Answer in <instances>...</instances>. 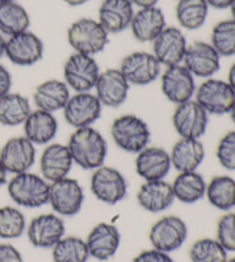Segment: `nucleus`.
Returning <instances> with one entry per match:
<instances>
[{
	"instance_id": "f257e3e1",
	"label": "nucleus",
	"mask_w": 235,
	"mask_h": 262,
	"mask_svg": "<svg viewBox=\"0 0 235 262\" xmlns=\"http://www.w3.org/2000/svg\"><path fill=\"white\" fill-rule=\"evenodd\" d=\"M67 146L74 165L85 170H96L105 165L108 156L107 140L100 131L93 127L75 129Z\"/></svg>"
},
{
	"instance_id": "f03ea898",
	"label": "nucleus",
	"mask_w": 235,
	"mask_h": 262,
	"mask_svg": "<svg viewBox=\"0 0 235 262\" xmlns=\"http://www.w3.org/2000/svg\"><path fill=\"white\" fill-rule=\"evenodd\" d=\"M67 40L75 53L96 57L106 50L109 43V34L98 18L81 17L69 26Z\"/></svg>"
},
{
	"instance_id": "7ed1b4c3",
	"label": "nucleus",
	"mask_w": 235,
	"mask_h": 262,
	"mask_svg": "<svg viewBox=\"0 0 235 262\" xmlns=\"http://www.w3.org/2000/svg\"><path fill=\"white\" fill-rule=\"evenodd\" d=\"M7 192L17 206L39 208L49 204L50 183L41 175L26 171L13 175L7 183Z\"/></svg>"
},
{
	"instance_id": "20e7f679",
	"label": "nucleus",
	"mask_w": 235,
	"mask_h": 262,
	"mask_svg": "<svg viewBox=\"0 0 235 262\" xmlns=\"http://www.w3.org/2000/svg\"><path fill=\"white\" fill-rule=\"evenodd\" d=\"M110 135L117 147L133 154L147 147L152 136L147 122L134 114H125L116 118L111 123Z\"/></svg>"
},
{
	"instance_id": "39448f33",
	"label": "nucleus",
	"mask_w": 235,
	"mask_h": 262,
	"mask_svg": "<svg viewBox=\"0 0 235 262\" xmlns=\"http://www.w3.org/2000/svg\"><path fill=\"white\" fill-rule=\"evenodd\" d=\"M100 73V66L91 55L74 52L63 64V81L75 93L94 90Z\"/></svg>"
},
{
	"instance_id": "423d86ee",
	"label": "nucleus",
	"mask_w": 235,
	"mask_h": 262,
	"mask_svg": "<svg viewBox=\"0 0 235 262\" xmlns=\"http://www.w3.org/2000/svg\"><path fill=\"white\" fill-rule=\"evenodd\" d=\"M194 99L209 115H225L235 104V91L227 81L211 77L196 88Z\"/></svg>"
},
{
	"instance_id": "0eeeda50",
	"label": "nucleus",
	"mask_w": 235,
	"mask_h": 262,
	"mask_svg": "<svg viewBox=\"0 0 235 262\" xmlns=\"http://www.w3.org/2000/svg\"><path fill=\"white\" fill-rule=\"evenodd\" d=\"M90 189L96 198L107 205H116L128 196V181L114 167L101 166L93 170Z\"/></svg>"
},
{
	"instance_id": "6e6552de",
	"label": "nucleus",
	"mask_w": 235,
	"mask_h": 262,
	"mask_svg": "<svg viewBox=\"0 0 235 262\" xmlns=\"http://www.w3.org/2000/svg\"><path fill=\"white\" fill-rule=\"evenodd\" d=\"M84 199L85 194L83 186L77 180L68 176L50 183L49 204L54 213L61 217H72L77 215L83 207Z\"/></svg>"
},
{
	"instance_id": "1a4fd4ad",
	"label": "nucleus",
	"mask_w": 235,
	"mask_h": 262,
	"mask_svg": "<svg viewBox=\"0 0 235 262\" xmlns=\"http://www.w3.org/2000/svg\"><path fill=\"white\" fill-rule=\"evenodd\" d=\"M188 237L186 222L177 215H168L155 222L149 230L153 249L172 253L184 245Z\"/></svg>"
},
{
	"instance_id": "9d476101",
	"label": "nucleus",
	"mask_w": 235,
	"mask_h": 262,
	"mask_svg": "<svg viewBox=\"0 0 235 262\" xmlns=\"http://www.w3.org/2000/svg\"><path fill=\"white\" fill-rule=\"evenodd\" d=\"M45 45L38 35L30 30L6 38L5 57L18 67H31L44 58Z\"/></svg>"
},
{
	"instance_id": "9b49d317",
	"label": "nucleus",
	"mask_w": 235,
	"mask_h": 262,
	"mask_svg": "<svg viewBox=\"0 0 235 262\" xmlns=\"http://www.w3.org/2000/svg\"><path fill=\"white\" fill-rule=\"evenodd\" d=\"M130 85L146 86L161 76L162 64L153 53L137 51L123 58L119 68Z\"/></svg>"
},
{
	"instance_id": "f8f14e48",
	"label": "nucleus",
	"mask_w": 235,
	"mask_h": 262,
	"mask_svg": "<svg viewBox=\"0 0 235 262\" xmlns=\"http://www.w3.org/2000/svg\"><path fill=\"white\" fill-rule=\"evenodd\" d=\"M102 105L92 92H76L70 96L62 110L65 122L75 129L92 127L101 118Z\"/></svg>"
},
{
	"instance_id": "ddd939ff",
	"label": "nucleus",
	"mask_w": 235,
	"mask_h": 262,
	"mask_svg": "<svg viewBox=\"0 0 235 262\" xmlns=\"http://www.w3.org/2000/svg\"><path fill=\"white\" fill-rule=\"evenodd\" d=\"M172 124L180 138L201 139L209 125V114L195 99L176 106Z\"/></svg>"
},
{
	"instance_id": "4468645a",
	"label": "nucleus",
	"mask_w": 235,
	"mask_h": 262,
	"mask_svg": "<svg viewBox=\"0 0 235 262\" xmlns=\"http://www.w3.org/2000/svg\"><path fill=\"white\" fill-rule=\"evenodd\" d=\"M195 77L184 64L167 67L161 74V90L167 99L176 106L194 99Z\"/></svg>"
},
{
	"instance_id": "2eb2a0df",
	"label": "nucleus",
	"mask_w": 235,
	"mask_h": 262,
	"mask_svg": "<svg viewBox=\"0 0 235 262\" xmlns=\"http://www.w3.org/2000/svg\"><path fill=\"white\" fill-rule=\"evenodd\" d=\"M36 145L25 136L9 138L0 149V161L8 174L30 171L36 162Z\"/></svg>"
},
{
	"instance_id": "dca6fc26",
	"label": "nucleus",
	"mask_w": 235,
	"mask_h": 262,
	"mask_svg": "<svg viewBox=\"0 0 235 262\" xmlns=\"http://www.w3.org/2000/svg\"><path fill=\"white\" fill-rule=\"evenodd\" d=\"M222 57L208 41L197 40L188 44L182 64L194 77L211 78L219 72Z\"/></svg>"
},
{
	"instance_id": "f3484780",
	"label": "nucleus",
	"mask_w": 235,
	"mask_h": 262,
	"mask_svg": "<svg viewBox=\"0 0 235 262\" xmlns=\"http://www.w3.org/2000/svg\"><path fill=\"white\" fill-rule=\"evenodd\" d=\"M152 44L154 57L166 68L182 63L188 46L184 31L178 27H167Z\"/></svg>"
},
{
	"instance_id": "a211bd4d",
	"label": "nucleus",
	"mask_w": 235,
	"mask_h": 262,
	"mask_svg": "<svg viewBox=\"0 0 235 262\" xmlns=\"http://www.w3.org/2000/svg\"><path fill=\"white\" fill-rule=\"evenodd\" d=\"M30 244L38 249H52L65 236L63 219L55 213L41 214L31 220L27 226Z\"/></svg>"
},
{
	"instance_id": "6ab92c4d",
	"label": "nucleus",
	"mask_w": 235,
	"mask_h": 262,
	"mask_svg": "<svg viewBox=\"0 0 235 262\" xmlns=\"http://www.w3.org/2000/svg\"><path fill=\"white\" fill-rule=\"evenodd\" d=\"M130 86L119 68H109L99 75L94 95L103 107L117 108L128 100Z\"/></svg>"
},
{
	"instance_id": "aec40b11",
	"label": "nucleus",
	"mask_w": 235,
	"mask_h": 262,
	"mask_svg": "<svg viewBox=\"0 0 235 262\" xmlns=\"http://www.w3.org/2000/svg\"><path fill=\"white\" fill-rule=\"evenodd\" d=\"M85 243L90 256L99 261H108L119 251L121 233L114 224L101 222L88 232Z\"/></svg>"
},
{
	"instance_id": "412c9836",
	"label": "nucleus",
	"mask_w": 235,
	"mask_h": 262,
	"mask_svg": "<svg viewBox=\"0 0 235 262\" xmlns=\"http://www.w3.org/2000/svg\"><path fill=\"white\" fill-rule=\"evenodd\" d=\"M135 171L145 182L164 180L172 165L170 153L158 146L145 147L135 157Z\"/></svg>"
},
{
	"instance_id": "4be33fe9",
	"label": "nucleus",
	"mask_w": 235,
	"mask_h": 262,
	"mask_svg": "<svg viewBox=\"0 0 235 262\" xmlns=\"http://www.w3.org/2000/svg\"><path fill=\"white\" fill-rule=\"evenodd\" d=\"M74 166V160L67 145L60 143H51L46 145L39 160L40 175L52 182L68 177Z\"/></svg>"
},
{
	"instance_id": "5701e85b",
	"label": "nucleus",
	"mask_w": 235,
	"mask_h": 262,
	"mask_svg": "<svg viewBox=\"0 0 235 262\" xmlns=\"http://www.w3.org/2000/svg\"><path fill=\"white\" fill-rule=\"evenodd\" d=\"M134 6L129 0H103L98 12V21L109 35L121 34L129 29Z\"/></svg>"
},
{
	"instance_id": "b1692460",
	"label": "nucleus",
	"mask_w": 235,
	"mask_h": 262,
	"mask_svg": "<svg viewBox=\"0 0 235 262\" xmlns=\"http://www.w3.org/2000/svg\"><path fill=\"white\" fill-rule=\"evenodd\" d=\"M167 27L166 14L159 7L153 6L135 11L129 29L140 43H153Z\"/></svg>"
},
{
	"instance_id": "393cba45",
	"label": "nucleus",
	"mask_w": 235,
	"mask_h": 262,
	"mask_svg": "<svg viewBox=\"0 0 235 262\" xmlns=\"http://www.w3.org/2000/svg\"><path fill=\"white\" fill-rule=\"evenodd\" d=\"M175 200L172 185L166 180L144 182L137 193V201L140 207L154 214L169 209Z\"/></svg>"
},
{
	"instance_id": "a878e982",
	"label": "nucleus",
	"mask_w": 235,
	"mask_h": 262,
	"mask_svg": "<svg viewBox=\"0 0 235 262\" xmlns=\"http://www.w3.org/2000/svg\"><path fill=\"white\" fill-rule=\"evenodd\" d=\"M72 96V90L62 79H47L35 89L32 101L37 110L49 113L62 111Z\"/></svg>"
},
{
	"instance_id": "bb28decb",
	"label": "nucleus",
	"mask_w": 235,
	"mask_h": 262,
	"mask_svg": "<svg viewBox=\"0 0 235 262\" xmlns=\"http://www.w3.org/2000/svg\"><path fill=\"white\" fill-rule=\"evenodd\" d=\"M169 153L172 168L178 172L196 171L205 158L204 145L194 138H179Z\"/></svg>"
},
{
	"instance_id": "cd10ccee",
	"label": "nucleus",
	"mask_w": 235,
	"mask_h": 262,
	"mask_svg": "<svg viewBox=\"0 0 235 262\" xmlns=\"http://www.w3.org/2000/svg\"><path fill=\"white\" fill-rule=\"evenodd\" d=\"M25 137L35 145H49L58 134L59 123L53 113L35 110L22 124Z\"/></svg>"
},
{
	"instance_id": "c85d7f7f",
	"label": "nucleus",
	"mask_w": 235,
	"mask_h": 262,
	"mask_svg": "<svg viewBox=\"0 0 235 262\" xmlns=\"http://www.w3.org/2000/svg\"><path fill=\"white\" fill-rule=\"evenodd\" d=\"M171 185L176 200L182 204H195L205 196L206 182L197 170L179 172Z\"/></svg>"
},
{
	"instance_id": "c756f323",
	"label": "nucleus",
	"mask_w": 235,
	"mask_h": 262,
	"mask_svg": "<svg viewBox=\"0 0 235 262\" xmlns=\"http://www.w3.org/2000/svg\"><path fill=\"white\" fill-rule=\"evenodd\" d=\"M30 100L17 92H9L0 98V124L17 127L26 122L31 113Z\"/></svg>"
},
{
	"instance_id": "7c9ffc66",
	"label": "nucleus",
	"mask_w": 235,
	"mask_h": 262,
	"mask_svg": "<svg viewBox=\"0 0 235 262\" xmlns=\"http://www.w3.org/2000/svg\"><path fill=\"white\" fill-rule=\"evenodd\" d=\"M205 198L213 207L223 212L235 208V180L228 175H218L206 183Z\"/></svg>"
},
{
	"instance_id": "2f4dec72",
	"label": "nucleus",
	"mask_w": 235,
	"mask_h": 262,
	"mask_svg": "<svg viewBox=\"0 0 235 262\" xmlns=\"http://www.w3.org/2000/svg\"><path fill=\"white\" fill-rule=\"evenodd\" d=\"M30 15L17 2L0 4V34L6 38L29 30Z\"/></svg>"
},
{
	"instance_id": "473e14b6",
	"label": "nucleus",
	"mask_w": 235,
	"mask_h": 262,
	"mask_svg": "<svg viewBox=\"0 0 235 262\" xmlns=\"http://www.w3.org/2000/svg\"><path fill=\"white\" fill-rule=\"evenodd\" d=\"M205 0H177L176 17L181 29L194 31L205 25L209 15Z\"/></svg>"
},
{
	"instance_id": "72a5a7b5",
	"label": "nucleus",
	"mask_w": 235,
	"mask_h": 262,
	"mask_svg": "<svg viewBox=\"0 0 235 262\" xmlns=\"http://www.w3.org/2000/svg\"><path fill=\"white\" fill-rule=\"evenodd\" d=\"M54 262H86L90 258L86 243L77 236H64L52 247Z\"/></svg>"
},
{
	"instance_id": "f704fd0d",
	"label": "nucleus",
	"mask_w": 235,
	"mask_h": 262,
	"mask_svg": "<svg viewBox=\"0 0 235 262\" xmlns=\"http://www.w3.org/2000/svg\"><path fill=\"white\" fill-rule=\"evenodd\" d=\"M210 44L222 58L235 57V20L227 18L214 26Z\"/></svg>"
},
{
	"instance_id": "c9c22d12",
	"label": "nucleus",
	"mask_w": 235,
	"mask_h": 262,
	"mask_svg": "<svg viewBox=\"0 0 235 262\" xmlns=\"http://www.w3.org/2000/svg\"><path fill=\"white\" fill-rule=\"evenodd\" d=\"M27 220L20 209L13 206L0 207V238L16 239L25 235Z\"/></svg>"
},
{
	"instance_id": "e433bc0d",
	"label": "nucleus",
	"mask_w": 235,
	"mask_h": 262,
	"mask_svg": "<svg viewBox=\"0 0 235 262\" xmlns=\"http://www.w3.org/2000/svg\"><path fill=\"white\" fill-rule=\"evenodd\" d=\"M228 252L216 238H201L190 249L192 262H226Z\"/></svg>"
},
{
	"instance_id": "4c0bfd02",
	"label": "nucleus",
	"mask_w": 235,
	"mask_h": 262,
	"mask_svg": "<svg viewBox=\"0 0 235 262\" xmlns=\"http://www.w3.org/2000/svg\"><path fill=\"white\" fill-rule=\"evenodd\" d=\"M216 157L224 169L235 171V130L225 134L218 142Z\"/></svg>"
},
{
	"instance_id": "58836bf2",
	"label": "nucleus",
	"mask_w": 235,
	"mask_h": 262,
	"mask_svg": "<svg viewBox=\"0 0 235 262\" xmlns=\"http://www.w3.org/2000/svg\"><path fill=\"white\" fill-rule=\"evenodd\" d=\"M216 239L227 252L235 253V212H227L219 219Z\"/></svg>"
},
{
	"instance_id": "ea45409f",
	"label": "nucleus",
	"mask_w": 235,
	"mask_h": 262,
	"mask_svg": "<svg viewBox=\"0 0 235 262\" xmlns=\"http://www.w3.org/2000/svg\"><path fill=\"white\" fill-rule=\"evenodd\" d=\"M132 262H176L170 253L158 251L156 249H150L140 252Z\"/></svg>"
},
{
	"instance_id": "a19ab883",
	"label": "nucleus",
	"mask_w": 235,
	"mask_h": 262,
	"mask_svg": "<svg viewBox=\"0 0 235 262\" xmlns=\"http://www.w3.org/2000/svg\"><path fill=\"white\" fill-rule=\"evenodd\" d=\"M0 262H23V256L12 244H0Z\"/></svg>"
},
{
	"instance_id": "79ce46f5",
	"label": "nucleus",
	"mask_w": 235,
	"mask_h": 262,
	"mask_svg": "<svg viewBox=\"0 0 235 262\" xmlns=\"http://www.w3.org/2000/svg\"><path fill=\"white\" fill-rule=\"evenodd\" d=\"M13 85V78L9 70L0 63V98L11 92Z\"/></svg>"
},
{
	"instance_id": "37998d69",
	"label": "nucleus",
	"mask_w": 235,
	"mask_h": 262,
	"mask_svg": "<svg viewBox=\"0 0 235 262\" xmlns=\"http://www.w3.org/2000/svg\"><path fill=\"white\" fill-rule=\"evenodd\" d=\"M208 4L209 8L219 9V11H224V9H229L234 3V0H205Z\"/></svg>"
},
{
	"instance_id": "c03bdc74",
	"label": "nucleus",
	"mask_w": 235,
	"mask_h": 262,
	"mask_svg": "<svg viewBox=\"0 0 235 262\" xmlns=\"http://www.w3.org/2000/svg\"><path fill=\"white\" fill-rule=\"evenodd\" d=\"M129 2L132 4L134 7H138V9H140L157 6L158 0H129Z\"/></svg>"
},
{
	"instance_id": "a18cd8bd",
	"label": "nucleus",
	"mask_w": 235,
	"mask_h": 262,
	"mask_svg": "<svg viewBox=\"0 0 235 262\" xmlns=\"http://www.w3.org/2000/svg\"><path fill=\"white\" fill-rule=\"evenodd\" d=\"M227 82L235 91V62H233L231 67H229L228 74H227Z\"/></svg>"
},
{
	"instance_id": "49530a36",
	"label": "nucleus",
	"mask_w": 235,
	"mask_h": 262,
	"mask_svg": "<svg viewBox=\"0 0 235 262\" xmlns=\"http://www.w3.org/2000/svg\"><path fill=\"white\" fill-rule=\"evenodd\" d=\"M7 174L8 172L4 168L2 161H0V188L5 184H7Z\"/></svg>"
},
{
	"instance_id": "de8ad7c7",
	"label": "nucleus",
	"mask_w": 235,
	"mask_h": 262,
	"mask_svg": "<svg viewBox=\"0 0 235 262\" xmlns=\"http://www.w3.org/2000/svg\"><path fill=\"white\" fill-rule=\"evenodd\" d=\"M63 2L70 7H78L85 5L86 3L90 2V0H63Z\"/></svg>"
},
{
	"instance_id": "09e8293b",
	"label": "nucleus",
	"mask_w": 235,
	"mask_h": 262,
	"mask_svg": "<svg viewBox=\"0 0 235 262\" xmlns=\"http://www.w3.org/2000/svg\"><path fill=\"white\" fill-rule=\"evenodd\" d=\"M5 46H6V37L0 34V59L5 57Z\"/></svg>"
},
{
	"instance_id": "8fccbe9b",
	"label": "nucleus",
	"mask_w": 235,
	"mask_h": 262,
	"mask_svg": "<svg viewBox=\"0 0 235 262\" xmlns=\"http://www.w3.org/2000/svg\"><path fill=\"white\" fill-rule=\"evenodd\" d=\"M228 115H229V118H231L232 123L235 125V104L233 105L232 110H231V112H229V113H228Z\"/></svg>"
},
{
	"instance_id": "3c124183",
	"label": "nucleus",
	"mask_w": 235,
	"mask_h": 262,
	"mask_svg": "<svg viewBox=\"0 0 235 262\" xmlns=\"http://www.w3.org/2000/svg\"><path fill=\"white\" fill-rule=\"evenodd\" d=\"M229 11H231V15H232V18H233V20H235V0H234V3L232 4L231 8H229Z\"/></svg>"
},
{
	"instance_id": "603ef678",
	"label": "nucleus",
	"mask_w": 235,
	"mask_h": 262,
	"mask_svg": "<svg viewBox=\"0 0 235 262\" xmlns=\"http://www.w3.org/2000/svg\"><path fill=\"white\" fill-rule=\"evenodd\" d=\"M9 2H16V0H0V4H3V3H9Z\"/></svg>"
},
{
	"instance_id": "864d4df0",
	"label": "nucleus",
	"mask_w": 235,
	"mask_h": 262,
	"mask_svg": "<svg viewBox=\"0 0 235 262\" xmlns=\"http://www.w3.org/2000/svg\"><path fill=\"white\" fill-rule=\"evenodd\" d=\"M226 262H235V256H234V258H232V259H227Z\"/></svg>"
}]
</instances>
